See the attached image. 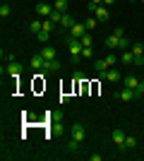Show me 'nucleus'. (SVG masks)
Segmentation results:
<instances>
[{"label":"nucleus","mask_w":144,"mask_h":161,"mask_svg":"<svg viewBox=\"0 0 144 161\" xmlns=\"http://www.w3.org/2000/svg\"><path fill=\"white\" fill-rule=\"evenodd\" d=\"M127 46H130V41L125 39V36H118V34L106 36V48H108V51H115V48H127Z\"/></svg>","instance_id":"f257e3e1"},{"label":"nucleus","mask_w":144,"mask_h":161,"mask_svg":"<svg viewBox=\"0 0 144 161\" xmlns=\"http://www.w3.org/2000/svg\"><path fill=\"white\" fill-rule=\"evenodd\" d=\"M82 41L79 39H72V36H70L67 39V51H70V58H72V63H77L79 60V58H82Z\"/></svg>","instance_id":"f03ea898"},{"label":"nucleus","mask_w":144,"mask_h":161,"mask_svg":"<svg viewBox=\"0 0 144 161\" xmlns=\"http://www.w3.org/2000/svg\"><path fill=\"white\" fill-rule=\"evenodd\" d=\"M70 135H72V140L84 142V137H87V130H84L82 123H72V128H70Z\"/></svg>","instance_id":"7ed1b4c3"},{"label":"nucleus","mask_w":144,"mask_h":161,"mask_svg":"<svg viewBox=\"0 0 144 161\" xmlns=\"http://www.w3.org/2000/svg\"><path fill=\"white\" fill-rule=\"evenodd\" d=\"M87 31H89V29H87V24H84V22H75V24H72V29H70V36H72V39H82Z\"/></svg>","instance_id":"20e7f679"},{"label":"nucleus","mask_w":144,"mask_h":161,"mask_svg":"<svg viewBox=\"0 0 144 161\" xmlns=\"http://www.w3.org/2000/svg\"><path fill=\"white\" fill-rule=\"evenodd\" d=\"M115 99H120V101H132V99H137V94H135V89H130V87H123L120 92H115Z\"/></svg>","instance_id":"39448f33"},{"label":"nucleus","mask_w":144,"mask_h":161,"mask_svg":"<svg viewBox=\"0 0 144 161\" xmlns=\"http://www.w3.org/2000/svg\"><path fill=\"white\" fill-rule=\"evenodd\" d=\"M22 70H24V67H22V65H19L17 60H10V65H7L5 75H7V77H14V80H17V77L22 75Z\"/></svg>","instance_id":"423d86ee"},{"label":"nucleus","mask_w":144,"mask_h":161,"mask_svg":"<svg viewBox=\"0 0 144 161\" xmlns=\"http://www.w3.org/2000/svg\"><path fill=\"white\" fill-rule=\"evenodd\" d=\"M94 17H96L99 22H101V24H103V22H108V19H110L108 5H99V7H96V12H94Z\"/></svg>","instance_id":"0eeeda50"},{"label":"nucleus","mask_w":144,"mask_h":161,"mask_svg":"<svg viewBox=\"0 0 144 161\" xmlns=\"http://www.w3.org/2000/svg\"><path fill=\"white\" fill-rule=\"evenodd\" d=\"M53 10H55V7H53V5H48V3H39V5H36V12L41 14L43 19H48V17L53 14Z\"/></svg>","instance_id":"6e6552de"},{"label":"nucleus","mask_w":144,"mask_h":161,"mask_svg":"<svg viewBox=\"0 0 144 161\" xmlns=\"http://www.w3.org/2000/svg\"><path fill=\"white\" fill-rule=\"evenodd\" d=\"M43 63H46V58H43L41 53H34V55H31V60H29V65L34 67V70H43Z\"/></svg>","instance_id":"1a4fd4ad"},{"label":"nucleus","mask_w":144,"mask_h":161,"mask_svg":"<svg viewBox=\"0 0 144 161\" xmlns=\"http://www.w3.org/2000/svg\"><path fill=\"white\" fill-rule=\"evenodd\" d=\"M58 70H60V63H58V60H46V63H43V70H41V72L51 75V72H58Z\"/></svg>","instance_id":"9d476101"},{"label":"nucleus","mask_w":144,"mask_h":161,"mask_svg":"<svg viewBox=\"0 0 144 161\" xmlns=\"http://www.w3.org/2000/svg\"><path fill=\"white\" fill-rule=\"evenodd\" d=\"M101 77H106L108 82H118V80H120V70H115V67H108V70H106Z\"/></svg>","instance_id":"9b49d317"},{"label":"nucleus","mask_w":144,"mask_h":161,"mask_svg":"<svg viewBox=\"0 0 144 161\" xmlns=\"http://www.w3.org/2000/svg\"><path fill=\"white\" fill-rule=\"evenodd\" d=\"M72 24H75V17L65 12V14H62V22L58 24V27H60V29H72Z\"/></svg>","instance_id":"f8f14e48"},{"label":"nucleus","mask_w":144,"mask_h":161,"mask_svg":"<svg viewBox=\"0 0 144 161\" xmlns=\"http://www.w3.org/2000/svg\"><path fill=\"white\" fill-rule=\"evenodd\" d=\"M125 137H127V135H125L123 130H113V142H115L120 149H123V144H125Z\"/></svg>","instance_id":"ddd939ff"},{"label":"nucleus","mask_w":144,"mask_h":161,"mask_svg":"<svg viewBox=\"0 0 144 161\" xmlns=\"http://www.w3.org/2000/svg\"><path fill=\"white\" fill-rule=\"evenodd\" d=\"M120 63H123V65H135V55H132V51H123V53H120Z\"/></svg>","instance_id":"4468645a"},{"label":"nucleus","mask_w":144,"mask_h":161,"mask_svg":"<svg viewBox=\"0 0 144 161\" xmlns=\"http://www.w3.org/2000/svg\"><path fill=\"white\" fill-rule=\"evenodd\" d=\"M130 51H132V55H135V58H144V46L142 43H130Z\"/></svg>","instance_id":"2eb2a0df"},{"label":"nucleus","mask_w":144,"mask_h":161,"mask_svg":"<svg viewBox=\"0 0 144 161\" xmlns=\"http://www.w3.org/2000/svg\"><path fill=\"white\" fill-rule=\"evenodd\" d=\"M94 70L99 75H103L106 70H108V63H106V58H101V60H94Z\"/></svg>","instance_id":"dca6fc26"},{"label":"nucleus","mask_w":144,"mask_h":161,"mask_svg":"<svg viewBox=\"0 0 144 161\" xmlns=\"http://www.w3.org/2000/svg\"><path fill=\"white\" fill-rule=\"evenodd\" d=\"M41 55L46 58V60H55V48H53V46H43Z\"/></svg>","instance_id":"f3484780"},{"label":"nucleus","mask_w":144,"mask_h":161,"mask_svg":"<svg viewBox=\"0 0 144 161\" xmlns=\"http://www.w3.org/2000/svg\"><path fill=\"white\" fill-rule=\"evenodd\" d=\"M135 147H137V137L127 135V137H125V144H123V149H127V152H130V149H135Z\"/></svg>","instance_id":"a211bd4d"},{"label":"nucleus","mask_w":144,"mask_h":161,"mask_svg":"<svg viewBox=\"0 0 144 161\" xmlns=\"http://www.w3.org/2000/svg\"><path fill=\"white\" fill-rule=\"evenodd\" d=\"M79 144H82V142H77V140H70L67 144H65V149H67V152H72V154H77V152H79Z\"/></svg>","instance_id":"6ab92c4d"},{"label":"nucleus","mask_w":144,"mask_h":161,"mask_svg":"<svg viewBox=\"0 0 144 161\" xmlns=\"http://www.w3.org/2000/svg\"><path fill=\"white\" fill-rule=\"evenodd\" d=\"M29 29H31V34H39V31L43 29V22H41V19H34L31 24H29Z\"/></svg>","instance_id":"aec40b11"},{"label":"nucleus","mask_w":144,"mask_h":161,"mask_svg":"<svg viewBox=\"0 0 144 161\" xmlns=\"http://www.w3.org/2000/svg\"><path fill=\"white\" fill-rule=\"evenodd\" d=\"M53 7L58 10V12H67V0H55Z\"/></svg>","instance_id":"412c9836"},{"label":"nucleus","mask_w":144,"mask_h":161,"mask_svg":"<svg viewBox=\"0 0 144 161\" xmlns=\"http://www.w3.org/2000/svg\"><path fill=\"white\" fill-rule=\"evenodd\" d=\"M118 60H120V58H118V55L113 53V51H110V53L106 55V63H108V67H115V63H118Z\"/></svg>","instance_id":"4be33fe9"},{"label":"nucleus","mask_w":144,"mask_h":161,"mask_svg":"<svg viewBox=\"0 0 144 161\" xmlns=\"http://www.w3.org/2000/svg\"><path fill=\"white\" fill-rule=\"evenodd\" d=\"M79 41H82V46H94V36H91L89 31L84 34V36H82V39H79Z\"/></svg>","instance_id":"5701e85b"},{"label":"nucleus","mask_w":144,"mask_h":161,"mask_svg":"<svg viewBox=\"0 0 144 161\" xmlns=\"http://www.w3.org/2000/svg\"><path fill=\"white\" fill-rule=\"evenodd\" d=\"M10 12H12V7L7 5V3H3L0 5V17H10Z\"/></svg>","instance_id":"b1692460"},{"label":"nucleus","mask_w":144,"mask_h":161,"mask_svg":"<svg viewBox=\"0 0 144 161\" xmlns=\"http://www.w3.org/2000/svg\"><path fill=\"white\" fill-rule=\"evenodd\" d=\"M62 14H65V12H58V10H53V14H51L48 19H53L55 24H60V22H62Z\"/></svg>","instance_id":"393cba45"},{"label":"nucleus","mask_w":144,"mask_h":161,"mask_svg":"<svg viewBox=\"0 0 144 161\" xmlns=\"http://www.w3.org/2000/svg\"><path fill=\"white\" fill-rule=\"evenodd\" d=\"M41 22H43V31H53V29H55L53 19H41Z\"/></svg>","instance_id":"a878e982"},{"label":"nucleus","mask_w":144,"mask_h":161,"mask_svg":"<svg viewBox=\"0 0 144 161\" xmlns=\"http://www.w3.org/2000/svg\"><path fill=\"white\" fill-rule=\"evenodd\" d=\"M36 39L41 41V43H46V41H48V39H51V31H43V29H41V31L36 34Z\"/></svg>","instance_id":"bb28decb"},{"label":"nucleus","mask_w":144,"mask_h":161,"mask_svg":"<svg viewBox=\"0 0 144 161\" xmlns=\"http://www.w3.org/2000/svg\"><path fill=\"white\" fill-rule=\"evenodd\" d=\"M84 24H87V29L91 31V29H94L96 24H99V19H96V17H87V19H84Z\"/></svg>","instance_id":"cd10ccee"},{"label":"nucleus","mask_w":144,"mask_h":161,"mask_svg":"<svg viewBox=\"0 0 144 161\" xmlns=\"http://www.w3.org/2000/svg\"><path fill=\"white\" fill-rule=\"evenodd\" d=\"M94 55V46H84L82 48V58H91Z\"/></svg>","instance_id":"c85d7f7f"},{"label":"nucleus","mask_w":144,"mask_h":161,"mask_svg":"<svg viewBox=\"0 0 144 161\" xmlns=\"http://www.w3.org/2000/svg\"><path fill=\"white\" fill-rule=\"evenodd\" d=\"M113 3H115V0H103V5H113Z\"/></svg>","instance_id":"c756f323"},{"label":"nucleus","mask_w":144,"mask_h":161,"mask_svg":"<svg viewBox=\"0 0 144 161\" xmlns=\"http://www.w3.org/2000/svg\"><path fill=\"white\" fill-rule=\"evenodd\" d=\"M139 3H144V0H139Z\"/></svg>","instance_id":"7c9ffc66"},{"label":"nucleus","mask_w":144,"mask_h":161,"mask_svg":"<svg viewBox=\"0 0 144 161\" xmlns=\"http://www.w3.org/2000/svg\"><path fill=\"white\" fill-rule=\"evenodd\" d=\"M130 3H135V0H130Z\"/></svg>","instance_id":"2f4dec72"}]
</instances>
